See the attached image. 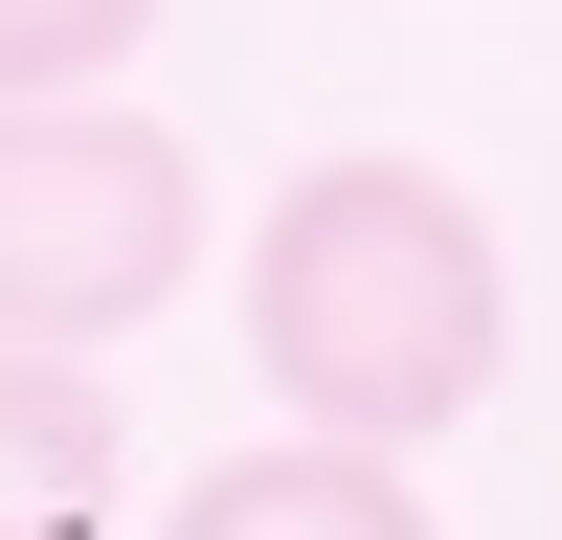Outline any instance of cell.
Wrapping results in <instances>:
<instances>
[{"label": "cell", "mask_w": 562, "mask_h": 540, "mask_svg": "<svg viewBox=\"0 0 562 540\" xmlns=\"http://www.w3.org/2000/svg\"><path fill=\"white\" fill-rule=\"evenodd\" d=\"M225 293H248V360H270V405H293L315 450H428V428H473L495 360H518L495 225H473V180H428V158L270 180V225H248Z\"/></svg>", "instance_id": "obj_1"}, {"label": "cell", "mask_w": 562, "mask_h": 540, "mask_svg": "<svg viewBox=\"0 0 562 540\" xmlns=\"http://www.w3.org/2000/svg\"><path fill=\"white\" fill-rule=\"evenodd\" d=\"M180 270H203V158L158 113H113V90L0 113V338L90 360L135 315H180Z\"/></svg>", "instance_id": "obj_2"}, {"label": "cell", "mask_w": 562, "mask_h": 540, "mask_svg": "<svg viewBox=\"0 0 562 540\" xmlns=\"http://www.w3.org/2000/svg\"><path fill=\"white\" fill-rule=\"evenodd\" d=\"M113 495H135L113 383L45 360V338H0V540H113Z\"/></svg>", "instance_id": "obj_3"}, {"label": "cell", "mask_w": 562, "mask_h": 540, "mask_svg": "<svg viewBox=\"0 0 562 540\" xmlns=\"http://www.w3.org/2000/svg\"><path fill=\"white\" fill-rule=\"evenodd\" d=\"M158 540H428V495H405V450H225L203 495H180Z\"/></svg>", "instance_id": "obj_4"}, {"label": "cell", "mask_w": 562, "mask_h": 540, "mask_svg": "<svg viewBox=\"0 0 562 540\" xmlns=\"http://www.w3.org/2000/svg\"><path fill=\"white\" fill-rule=\"evenodd\" d=\"M135 45H158V0H0V113H45V90H113Z\"/></svg>", "instance_id": "obj_5"}]
</instances>
